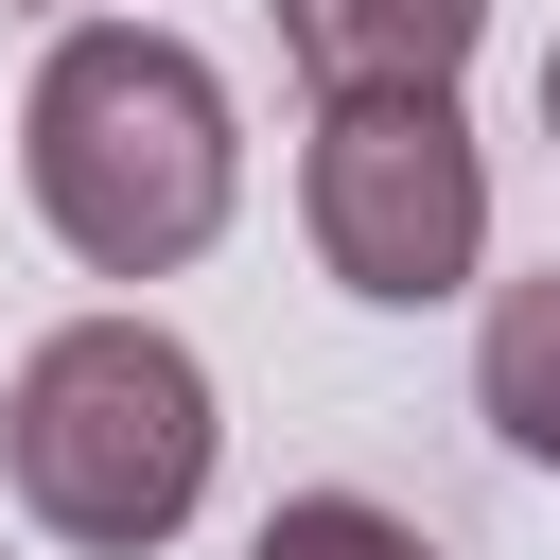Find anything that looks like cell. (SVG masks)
<instances>
[{"label": "cell", "instance_id": "obj_5", "mask_svg": "<svg viewBox=\"0 0 560 560\" xmlns=\"http://www.w3.org/2000/svg\"><path fill=\"white\" fill-rule=\"evenodd\" d=\"M472 402H490V438H508V455H542V472H560V262L490 298V332H472Z\"/></svg>", "mask_w": 560, "mask_h": 560}, {"label": "cell", "instance_id": "obj_6", "mask_svg": "<svg viewBox=\"0 0 560 560\" xmlns=\"http://www.w3.org/2000/svg\"><path fill=\"white\" fill-rule=\"evenodd\" d=\"M245 560H438V542H420L402 508H368V490H280Z\"/></svg>", "mask_w": 560, "mask_h": 560}, {"label": "cell", "instance_id": "obj_3", "mask_svg": "<svg viewBox=\"0 0 560 560\" xmlns=\"http://www.w3.org/2000/svg\"><path fill=\"white\" fill-rule=\"evenodd\" d=\"M298 228H315V262H332L350 298L420 315V298H455L472 245H490V158H472V122H455L438 88H402V105H315Z\"/></svg>", "mask_w": 560, "mask_h": 560}, {"label": "cell", "instance_id": "obj_7", "mask_svg": "<svg viewBox=\"0 0 560 560\" xmlns=\"http://www.w3.org/2000/svg\"><path fill=\"white\" fill-rule=\"evenodd\" d=\"M542 140H560V52H542Z\"/></svg>", "mask_w": 560, "mask_h": 560}, {"label": "cell", "instance_id": "obj_1", "mask_svg": "<svg viewBox=\"0 0 560 560\" xmlns=\"http://www.w3.org/2000/svg\"><path fill=\"white\" fill-rule=\"evenodd\" d=\"M18 175H35V228L88 262V280H175L228 192H245V140H228V88L192 35H140V18H70L35 52V105H18Z\"/></svg>", "mask_w": 560, "mask_h": 560}, {"label": "cell", "instance_id": "obj_2", "mask_svg": "<svg viewBox=\"0 0 560 560\" xmlns=\"http://www.w3.org/2000/svg\"><path fill=\"white\" fill-rule=\"evenodd\" d=\"M210 368L158 332V315H70V332H35V368H18V402H0V472H18V508L52 525V542H88V560H158L192 508H210Z\"/></svg>", "mask_w": 560, "mask_h": 560}, {"label": "cell", "instance_id": "obj_4", "mask_svg": "<svg viewBox=\"0 0 560 560\" xmlns=\"http://www.w3.org/2000/svg\"><path fill=\"white\" fill-rule=\"evenodd\" d=\"M472 35H490V0H280V52L315 70V105H402V88L455 105Z\"/></svg>", "mask_w": 560, "mask_h": 560}]
</instances>
